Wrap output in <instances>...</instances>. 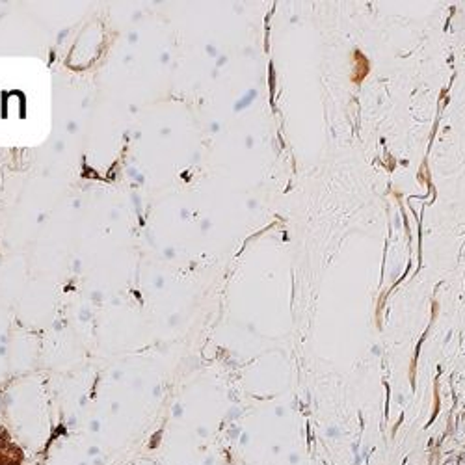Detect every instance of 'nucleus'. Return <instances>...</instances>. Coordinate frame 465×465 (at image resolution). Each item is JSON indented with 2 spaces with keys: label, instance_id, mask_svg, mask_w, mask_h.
Returning a JSON list of instances; mask_svg holds the SVG:
<instances>
[{
  "label": "nucleus",
  "instance_id": "nucleus-1",
  "mask_svg": "<svg viewBox=\"0 0 465 465\" xmlns=\"http://www.w3.org/2000/svg\"><path fill=\"white\" fill-rule=\"evenodd\" d=\"M0 465H22L21 449L4 432H0Z\"/></svg>",
  "mask_w": 465,
  "mask_h": 465
}]
</instances>
